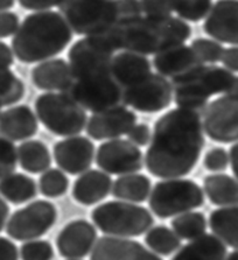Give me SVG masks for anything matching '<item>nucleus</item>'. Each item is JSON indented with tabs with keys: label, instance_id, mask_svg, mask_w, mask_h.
Wrapping results in <instances>:
<instances>
[{
	"label": "nucleus",
	"instance_id": "obj_1",
	"mask_svg": "<svg viewBox=\"0 0 238 260\" xmlns=\"http://www.w3.org/2000/svg\"><path fill=\"white\" fill-rule=\"evenodd\" d=\"M201 115L186 109H173L156 121L145 166L159 179H178L188 175L200 160L204 147Z\"/></svg>",
	"mask_w": 238,
	"mask_h": 260
},
{
	"label": "nucleus",
	"instance_id": "obj_2",
	"mask_svg": "<svg viewBox=\"0 0 238 260\" xmlns=\"http://www.w3.org/2000/svg\"><path fill=\"white\" fill-rule=\"evenodd\" d=\"M190 35V26L178 18H151L140 15L122 22L108 37L117 50L145 56L157 55L185 43Z\"/></svg>",
	"mask_w": 238,
	"mask_h": 260
},
{
	"label": "nucleus",
	"instance_id": "obj_3",
	"mask_svg": "<svg viewBox=\"0 0 238 260\" xmlns=\"http://www.w3.org/2000/svg\"><path fill=\"white\" fill-rule=\"evenodd\" d=\"M73 40V30L60 12L41 11L23 19L12 39V50L27 64L61 54Z\"/></svg>",
	"mask_w": 238,
	"mask_h": 260
},
{
	"label": "nucleus",
	"instance_id": "obj_4",
	"mask_svg": "<svg viewBox=\"0 0 238 260\" xmlns=\"http://www.w3.org/2000/svg\"><path fill=\"white\" fill-rule=\"evenodd\" d=\"M58 11L77 35H109L122 22L142 15L139 0H62Z\"/></svg>",
	"mask_w": 238,
	"mask_h": 260
},
{
	"label": "nucleus",
	"instance_id": "obj_5",
	"mask_svg": "<svg viewBox=\"0 0 238 260\" xmlns=\"http://www.w3.org/2000/svg\"><path fill=\"white\" fill-rule=\"evenodd\" d=\"M235 75L218 66H201L187 74L172 78L173 97L181 109L202 115L214 94L224 93L231 86Z\"/></svg>",
	"mask_w": 238,
	"mask_h": 260
},
{
	"label": "nucleus",
	"instance_id": "obj_6",
	"mask_svg": "<svg viewBox=\"0 0 238 260\" xmlns=\"http://www.w3.org/2000/svg\"><path fill=\"white\" fill-rule=\"evenodd\" d=\"M91 220L104 235L118 238L139 237L154 224L147 208L123 201L99 204L91 211Z\"/></svg>",
	"mask_w": 238,
	"mask_h": 260
},
{
	"label": "nucleus",
	"instance_id": "obj_7",
	"mask_svg": "<svg viewBox=\"0 0 238 260\" xmlns=\"http://www.w3.org/2000/svg\"><path fill=\"white\" fill-rule=\"evenodd\" d=\"M204 204V191L189 179H166L159 181L151 190L148 207L160 219L193 211Z\"/></svg>",
	"mask_w": 238,
	"mask_h": 260
},
{
	"label": "nucleus",
	"instance_id": "obj_8",
	"mask_svg": "<svg viewBox=\"0 0 238 260\" xmlns=\"http://www.w3.org/2000/svg\"><path fill=\"white\" fill-rule=\"evenodd\" d=\"M35 115L50 133L74 137L86 126V111L66 93H42L35 101Z\"/></svg>",
	"mask_w": 238,
	"mask_h": 260
},
{
	"label": "nucleus",
	"instance_id": "obj_9",
	"mask_svg": "<svg viewBox=\"0 0 238 260\" xmlns=\"http://www.w3.org/2000/svg\"><path fill=\"white\" fill-rule=\"evenodd\" d=\"M62 93L68 94L85 111L93 113L123 105V88L111 73L77 78Z\"/></svg>",
	"mask_w": 238,
	"mask_h": 260
},
{
	"label": "nucleus",
	"instance_id": "obj_10",
	"mask_svg": "<svg viewBox=\"0 0 238 260\" xmlns=\"http://www.w3.org/2000/svg\"><path fill=\"white\" fill-rule=\"evenodd\" d=\"M117 52L108 35L85 37L76 41L68 53L74 80L110 73V64Z\"/></svg>",
	"mask_w": 238,
	"mask_h": 260
},
{
	"label": "nucleus",
	"instance_id": "obj_11",
	"mask_svg": "<svg viewBox=\"0 0 238 260\" xmlns=\"http://www.w3.org/2000/svg\"><path fill=\"white\" fill-rule=\"evenodd\" d=\"M57 220V209L46 200L31 202L11 215L6 223V234L17 242L41 238Z\"/></svg>",
	"mask_w": 238,
	"mask_h": 260
},
{
	"label": "nucleus",
	"instance_id": "obj_12",
	"mask_svg": "<svg viewBox=\"0 0 238 260\" xmlns=\"http://www.w3.org/2000/svg\"><path fill=\"white\" fill-rule=\"evenodd\" d=\"M173 101V88L167 78L151 73L147 77L123 90V105L141 113H157Z\"/></svg>",
	"mask_w": 238,
	"mask_h": 260
},
{
	"label": "nucleus",
	"instance_id": "obj_13",
	"mask_svg": "<svg viewBox=\"0 0 238 260\" xmlns=\"http://www.w3.org/2000/svg\"><path fill=\"white\" fill-rule=\"evenodd\" d=\"M201 117L203 131L221 144L238 143V100L229 96L210 102Z\"/></svg>",
	"mask_w": 238,
	"mask_h": 260
},
{
	"label": "nucleus",
	"instance_id": "obj_14",
	"mask_svg": "<svg viewBox=\"0 0 238 260\" xmlns=\"http://www.w3.org/2000/svg\"><path fill=\"white\" fill-rule=\"evenodd\" d=\"M95 161L101 171L109 175L133 174L144 167V156L140 148L121 138L99 145Z\"/></svg>",
	"mask_w": 238,
	"mask_h": 260
},
{
	"label": "nucleus",
	"instance_id": "obj_15",
	"mask_svg": "<svg viewBox=\"0 0 238 260\" xmlns=\"http://www.w3.org/2000/svg\"><path fill=\"white\" fill-rule=\"evenodd\" d=\"M95 145L89 138L74 136L60 140L53 148L54 161L62 172L81 175L89 171L95 159Z\"/></svg>",
	"mask_w": 238,
	"mask_h": 260
},
{
	"label": "nucleus",
	"instance_id": "obj_16",
	"mask_svg": "<svg viewBox=\"0 0 238 260\" xmlns=\"http://www.w3.org/2000/svg\"><path fill=\"white\" fill-rule=\"evenodd\" d=\"M137 124V116L124 105L94 113L85 126L86 135L91 139L112 140L128 135Z\"/></svg>",
	"mask_w": 238,
	"mask_h": 260
},
{
	"label": "nucleus",
	"instance_id": "obj_17",
	"mask_svg": "<svg viewBox=\"0 0 238 260\" xmlns=\"http://www.w3.org/2000/svg\"><path fill=\"white\" fill-rule=\"evenodd\" d=\"M98 239L97 230L86 219L66 224L56 237V249L66 259H83L91 253Z\"/></svg>",
	"mask_w": 238,
	"mask_h": 260
},
{
	"label": "nucleus",
	"instance_id": "obj_18",
	"mask_svg": "<svg viewBox=\"0 0 238 260\" xmlns=\"http://www.w3.org/2000/svg\"><path fill=\"white\" fill-rule=\"evenodd\" d=\"M203 29L217 42L238 46V0H217L205 18Z\"/></svg>",
	"mask_w": 238,
	"mask_h": 260
},
{
	"label": "nucleus",
	"instance_id": "obj_19",
	"mask_svg": "<svg viewBox=\"0 0 238 260\" xmlns=\"http://www.w3.org/2000/svg\"><path fill=\"white\" fill-rule=\"evenodd\" d=\"M90 260H162L145 245L130 238L103 236L98 238Z\"/></svg>",
	"mask_w": 238,
	"mask_h": 260
},
{
	"label": "nucleus",
	"instance_id": "obj_20",
	"mask_svg": "<svg viewBox=\"0 0 238 260\" xmlns=\"http://www.w3.org/2000/svg\"><path fill=\"white\" fill-rule=\"evenodd\" d=\"M153 66L161 76L175 78L203 66V63L189 46L181 43L154 55Z\"/></svg>",
	"mask_w": 238,
	"mask_h": 260
},
{
	"label": "nucleus",
	"instance_id": "obj_21",
	"mask_svg": "<svg viewBox=\"0 0 238 260\" xmlns=\"http://www.w3.org/2000/svg\"><path fill=\"white\" fill-rule=\"evenodd\" d=\"M38 129V117L27 105L13 106L0 115V136L11 141L31 139Z\"/></svg>",
	"mask_w": 238,
	"mask_h": 260
},
{
	"label": "nucleus",
	"instance_id": "obj_22",
	"mask_svg": "<svg viewBox=\"0 0 238 260\" xmlns=\"http://www.w3.org/2000/svg\"><path fill=\"white\" fill-rule=\"evenodd\" d=\"M112 183L109 174L98 169H89L74 182L71 196L82 206H94L108 198L112 190Z\"/></svg>",
	"mask_w": 238,
	"mask_h": 260
},
{
	"label": "nucleus",
	"instance_id": "obj_23",
	"mask_svg": "<svg viewBox=\"0 0 238 260\" xmlns=\"http://www.w3.org/2000/svg\"><path fill=\"white\" fill-rule=\"evenodd\" d=\"M110 73L113 80L123 90L144 80L152 73L151 63L142 55L122 52L114 55L110 64Z\"/></svg>",
	"mask_w": 238,
	"mask_h": 260
},
{
	"label": "nucleus",
	"instance_id": "obj_24",
	"mask_svg": "<svg viewBox=\"0 0 238 260\" xmlns=\"http://www.w3.org/2000/svg\"><path fill=\"white\" fill-rule=\"evenodd\" d=\"M73 81L69 63L63 58L43 61L32 70V82L40 90L65 92Z\"/></svg>",
	"mask_w": 238,
	"mask_h": 260
},
{
	"label": "nucleus",
	"instance_id": "obj_25",
	"mask_svg": "<svg viewBox=\"0 0 238 260\" xmlns=\"http://www.w3.org/2000/svg\"><path fill=\"white\" fill-rule=\"evenodd\" d=\"M227 245L213 234L190 240L175 252L172 260H225Z\"/></svg>",
	"mask_w": 238,
	"mask_h": 260
},
{
	"label": "nucleus",
	"instance_id": "obj_26",
	"mask_svg": "<svg viewBox=\"0 0 238 260\" xmlns=\"http://www.w3.org/2000/svg\"><path fill=\"white\" fill-rule=\"evenodd\" d=\"M203 191L210 203L217 207L238 206V181L223 173L204 177Z\"/></svg>",
	"mask_w": 238,
	"mask_h": 260
},
{
	"label": "nucleus",
	"instance_id": "obj_27",
	"mask_svg": "<svg viewBox=\"0 0 238 260\" xmlns=\"http://www.w3.org/2000/svg\"><path fill=\"white\" fill-rule=\"evenodd\" d=\"M152 190V182L144 174L122 175L112 183L111 194L114 199L123 202L139 204L147 201Z\"/></svg>",
	"mask_w": 238,
	"mask_h": 260
},
{
	"label": "nucleus",
	"instance_id": "obj_28",
	"mask_svg": "<svg viewBox=\"0 0 238 260\" xmlns=\"http://www.w3.org/2000/svg\"><path fill=\"white\" fill-rule=\"evenodd\" d=\"M208 225L225 245L238 249V206L222 207L210 212Z\"/></svg>",
	"mask_w": 238,
	"mask_h": 260
},
{
	"label": "nucleus",
	"instance_id": "obj_29",
	"mask_svg": "<svg viewBox=\"0 0 238 260\" xmlns=\"http://www.w3.org/2000/svg\"><path fill=\"white\" fill-rule=\"evenodd\" d=\"M38 186L33 177L22 173H11L0 179V196L14 206L34 200Z\"/></svg>",
	"mask_w": 238,
	"mask_h": 260
},
{
	"label": "nucleus",
	"instance_id": "obj_30",
	"mask_svg": "<svg viewBox=\"0 0 238 260\" xmlns=\"http://www.w3.org/2000/svg\"><path fill=\"white\" fill-rule=\"evenodd\" d=\"M18 162L31 174H42L51 166V154L40 140H26L18 147Z\"/></svg>",
	"mask_w": 238,
	"mask_h": 260
},
{
	"label": "nucleus",
	"instance_id": "obj_31",
	"mask_svg": "<svg viewBox=\"0 0 238 260\" xmlns=\"http://www.w3.org/2000/svg\"><path fill=\"white\" fill-rule=\"evenodd\" d=\"M144 242L147 249L157 255L167 257L180 249L181 239L172 229L166 225L152 226L146 232Z\"/></svg>",
	"mask_w": 238,
	"mask_h": 260
},
{
	"label": "nucleus",
	"instance_id": "obj_32",
	"mask_svg": "<svg viewBox=\"0 0 238 260\" xmlns=\"http://www.w3.org/2000/svg\"><path fill=\"white\" fill-rule=\"evenodd\" d=\"M170 226L178 238L190 242L205 234L208 222L202 212L193 210L174 217L170 222Z\"/></svg>",
	"mask_w": 238,
	"mask_h": 260
},
{
	"label": "nucleus",
	"instance_id": "obj_33",
	"mask_svg": "<svg viewBox=\"0 0 238 260\" xmlns=\"http://www.w3.org/2000/svg\"><path fill=\"white\" fill-rule=\"evenodd\" d=\"M68 176L57 168H49L39 179V190L45 198L57 199L68 191Z\"/></svg>",
	"mask_w": 238,
	"mask_h": 260
},
{
	"label": "nucleus",
	"instance_id": "obj_34",
	"mask_svg": "<svg viewBox=\"0 0 238 260\" xmlns=\"http://www.w3.org/2000/svg\"><path fill=\"white\" fill-rule=\"evenodd\" d=\"M25 84L12 70H0V105L17 104L25 96Z\"/></svg>",
	"mask_w": 238,
	"mask_h": 260
},
{
	"label": "nucleus",
	"instance_id": "obj_35",
	"mask_svg": "<svg viewBox=\"0 0 238 260\" xmlns=\"http://www.w3.org/2000/svg\"><path fill=\"white\" fill-rule=\"evenodd\" d=\"M213 7V0H173V11L184 21L198 22L207 17Z\"/></svg>",
	"mask_w": 238,
	"mask_h": 260
},
{
	"label": "nucleus",
	"instance_id": "obj_36",
	"mask_svg": "<svg viewBox=\"0 0 238 260\" xmlns=\"http://www.w3.org/2000/svg\"><path fill=\"white\" fill-rule=\"evenodd\" d=\"M190 48L194 50L202 63H217L221 61L222 55H223L224 48L222 43L215 40H209V39H196L192 42Z\"/></svg>",
	"mask_w": 238,
	"mask_h": 260
},
{
	"label": "nucleus",
	"instance_id": "obj_37",
	"mask_svg": "<svg viewBox=\"0 0 238 260\" xmlns=\"http://www.w3.org/2000/svg\"><path fill=\"white\" fill-rule=\"evenodd\" d=\"M19 255L21 260H53L54 247L48 240H28L20 247Z\"/></svg>",
	"mask_w": 238,
	"mask_h": 260
},
{
	"label": "nucleus",
	"instance_id": "obj_38",
	"mask_svg": "<svg viewBox=\"0 0 238 260\" xmlns=\"http://www.w3.org/2000/svg\"><path fill=\"white\" fill-rule=\"evenodd\" d=\"M18 165V148L13 141L0 136V171L3 175L14 173ZM3 176V177H4Z\"/></svg>",
	"mask_w": 238,
	"mask_h": 260
},
{
	"label": "nucleus",
	"instance_id": "obj_39",
	"mask_svg": "<svg viewBox=\"0 0 238 260\" xmlns=\"http://www.w3.org/2000/svg\"><path fill=\"white\" fill-rule=\"evenodd\" d=\"M230 165L229 152L222 147L209 149L203 159V166L209 172L221 173L224 172Z\"/></svg>",
	"mask_w": 238,
	"mask_h": 260
},
{
	"label": "nucleus",
	"instance_id": "obj_40",
	"mask_svg": "<svg viewBox=\"0 0 238 260\" xmlns=\"http://www.w3.org/2000/svg\"><path fill=\"white\" fill-rule=\"evenodd\" d=\"M139 2H140L141 12L145 17H172L173 0H139Z\"/></svg>",
	"mask_w": 238,
	"mask_h": 260
},
{
	"label": "nucleus",
	"instance_id": "obj_41",
	"mask_svg": "<svg viewBox=\"0 0 238 260\" xmlns=\"http://www.w3.org/2000/svg\"><path fill=\"white\" fill-rule=\"evenodd\" d=\"M19 17L13 12H0V39L14 35L19 28Z\"/></svg>",
	"mask_w": 238,
	"mask_h": 260
},
{
	"label": "nucleus",
	"instance_id": "obj_42",
	"mask_svg": "<svg viewBox=\"0 0 238 260\" xmlns=\"http://www.w3.org/2000/svg\"><path fill=\"white\" fill-rule=\"evenodd\" d=\"M126 136L129 138V141L133 145L138 146V147H144V146L150 144L152 133L146 124H136Z\"/></svg>",
	"mask_w": 238,
	"mask_h": 260
},
{
	"label": "nucleus",
	"instance_id": "obj_43",
	"mask_svg": "<svg viewBox=\"0 0 238 260\" xmlns=\"http://www.w3.org/2000/svg\"><path fill=\"white\" fill-rule=\"evenodd\" d=\"M20 6L28 11H48L61 4L62 0H18Z\"/></svg>",
	"mask_w": 238,
	"mask_h": 260
},
{
	"label": "nucleus",
	"instance_id": "obj_44",
	"mask_svg": "<svg viewBox=\"0 0 238 260\" xmlns=\"http://www.w3.org/2000/svg\"><path fill=\"white\" fill-rule=\"evenodd\" d=\"M19 249L9 238L0 237V260H19Z\"/></svg>",
	"mask_w": 238,
	"mask_h": 260
},
{
	"label": "nucleus",
	"instance_id": "obj_45",
	"mask_svg": "<svg viewBox=\"0 0 238 260\" xmlns=\"http://www.w3.org/2000/svg\"><path fill=\"white\" fill-rule=\"evenodd\" d=\"M221 62L223 63L224 68L228 69L229 72L238 73V46L224 49Z\"/></svg>",
	"mask_w": 238,
	"mask_h": 260
},
{
	"label": "nucleus",
	"instance_id": "obj_46",
	"mask_svg": "<svg viewBox=\"0 0 238 260\" xmlns=\"http://www.w3.org/2000/svg\"><path fill=\"white\" fill-rule=\"evenodd\" d=\"M14 57L12 49L5 42L0 41V70L9 69L11 66H13Z\"/></svg>",
	"mask_w": 238,
	"mask_h": 260
},
{
	"label": "nucleus",
	"instance_id": "obj_47",
	"mask_svg": "<svg viewBox=\"0 0 238 260\" xmlns=\"http://www.w3.org/2000/svg\"><path fill=\"white\" fill-rule=\"evenodd\" d=\"M229 159H230V166H231L232 174L235 176V179L238 181V143L233 144L231 147H230Z\"/></svg>",
	"mask_w": 238,
	"mask_h": 260
},
{
	"label": "nucleus",
	"instance_id": "obj_48",
	"mask_svg": "<svg viewBox=\"0 0 238 260\" xmlns=\"http://www.w3.org/2000/svg\"><path fill=\"white\" fill-rule=\"evenodd\" d=\"M10 216V207L6 203V201L0 196V232L5 229L7 220Z\"/></svg>",
	"mask_w": 238,
	"mask_h": 260
},
{
	"label": "nucleus",
	"instance_id": "obj_49",
	"mask_svg": "<svg viewBox=\"0 0 238 260\" xmlns=\"http://www.w3.org/2000/svg\"><path fill=\"white\" fill-rule=\"evenodd\" d=\"M225 96L237 98L238 100V76H235V80H233L231 86H230V89L227 92H225Z\"/></svg>",
	"mask_w": 238,
	"mask_h": 260
},
{
	"label": "nucleus",
	"instance_id": "obj_50",
	"mask_svg": "<svg viewBox=\"0 0 238 260\" xmlns=\"http://www.w3.org/2000/svg\"><path fill=\"white\" fill-rule=\"evenodd\" d=\"M15 0H0V12L7 11L14 6Z\"/></svg>",
	"mask_w": 238,
	"mask_h": 260
},
{
	"label": "nucleus",
	"instance_id": "obj_51",
	"mask_svg": "<svg viewBox=\"0 0 238 260\" xmlns=\"http://www.w3.org/2000/svg\"><path fill=\"white\" fill-rule=\"evenodd\" d=\"M225 260H238V249L232 251L231 253L227 254V258H225Z\"/></svg>",
	"mask_w": 238,
	"mask_h": 260
},
{
	"label": "nucleus",
	"instance_id": "obj_52",
	"mask_svg": "<svg viewBox=\"0 0 238 260\" xmlns=\"http://www.w3.org/2000/svg\"><path fill=\"white\" fill-rule=\"evenodd\" d=\"M3 176H4V175H3V173H2V171H0V179H2Z\"/></svg>",
	"mask_w": 238,
	"mask_h": 260
},
{
	"label": "nucleus",
	"instance_id": "obj_53",
	"mask_svg": "<svg viewBox=\"0 0 238 260\" xmlns=\"http://www.w3.org/2000/svg\"><path fill=\"white\" fill-rule=\"evenodd\" d=\"M67 260H82V259H67Z\"/></svg>",
	"mask_w": 238,
	"mask_h": 260
},
{
	"label": "nucleus",
	"instance_id": "obj_54",
	"mask_svg": "<svg viewBox=\"0 0 238 260\" xmlns=\"http://www.w3.org/2000/svg\"><path fill=\"white\" fill-rule=\"evenodd\" d=\"M0 115H2V105H0Z\"/></svg>",
	"mask_w": 238,
	"mask_h": 260
}]
</instances>
